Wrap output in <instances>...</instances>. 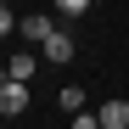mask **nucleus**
Returning a JSON list of instances; mask_svg holds the SVG:
<instances>
[{
    "mask_svg": "<svg viewBox=\"0 0 129 129\" xmlns=\"http://www.w3.org/2000/svg\"><path fill=\"white\" fill-rule=\"evenodd\" d=\"M0 73H6V62H0Z\"/></svg>",
    "mask_w": 129,
    "mask_h": 129,
    "instance_id": "9d476101",
    "label": "nucleus"
},
{
    "mask_svg": "<svg viewBox=\"0 0 129 129\" xmlns=\"http://www.w3.org/2000/svg\"><path fill=\"white\" fill-rule=\"evenodd\" d=\"M45 62H73V34H68V28H56V34L45 39Z\"/></svg>",
    "mask_w": 129,
    "mask_h": 129,
    "instance_id": "7ed1b4c3",
    "label": "nucleus"
},
{
    "mask_svg": "<svg viewBox=\"0 0 129 129\" xmlns=\"http://www.w3.org/2000/svg\"><path fill=\"white\" fill-rule=\"evenodd\" d=\"M90 6H95V0H56V11H62V17H84Z\"/></svg>",
    "mask_w": 129,
    "mask_h": 129,
    "instance_id": "423d86ee",
    "label": "nucleus"
},
{
    "mask_svg": "<svg viewBox=\"0 0 129 129\" xmlns=\"http://www.w3.org/2000/svg\"><path fill=\"white\" fill-rule=\"evenodd\" d=\"M95 118H101V129H129V101H107Z\"/></svg>",
    "mask_w": 129,
    "mask_h": 129,
    "instance_id": "20e7f679",
    "label": "nucleus"
},
{
    "mask_svg": "<svg viewBox=\"0 0 129 129\" xmlns=\"http://www.w3.org/2000/svg\"><path fill=\"white\" fill-rule=\"evenodd\" d=\"M23 107H28V79H0V112L17 118Z\"/></svg>",
    "mask_w": 129,
    "mask_h": 129,
    "instance_id": "f257e3e1",
    "label": "nucleus"
},
{
    "mask_svg": "<svg viewBox=\"0 0 129 129\" xmlns=\"http://www.w3.org/2000/svg\"><path fill=\"white\" fill-rule=\"evenodd\" d=\"M6 79H34V56H6Z\"/></svg>",
    "mask_w": 129,
    "mask_h": 129,
    "instance_id": "39448f33",
    "label": "nucleus"
},
{
    "mask_svg": "<svg viewBox=\"0 0 129 129\" xmlns=\"http://www.w3.org/2000/svg\"><path fill=\"white\" fill-rule=\"evenodd\" d=\"M17 34H23L28 45H45V39L56 34V17H45V11H34V17H23V23H17Z\"/></svg>",
    "mask_w": 129,
    "mask_h": 129,
    "instance_id": "f03ea898",
    "label": "nucleus"
},
{
    "mask_svg": "<svg viewBox=\"0 0 129 129\" xmlns=\"http://www.w3.org/2000/svg\"><path fill=\"white\" fill-rule=\"evenodd\" d=\"M56 101H62V107H68V112H79V107H84V90H79V84H68V90H62Z\"/></svg>",
    "mask_w": 129,
    "mask_h": 129,
    "instance_id": "0eeeda50",
    "label": "nucleus"
},
{
    "mask_svg": "<svg viewBox=\"0 0 129 129\" xmlns=\"http://www.w3.org/2000/svg\"><path fill=\"white\" fill-rule=\"evenodd\" d=\"M17 28V17H11V6H0V34H11Z\"/></svg>",
    "mask_w": 129,
    "mask_h": 129,
    "instance_id": "1a4fd4ad",
    "label": "nucleus"
},
{
    "mask_svg": "<svg viewBox=\"0 0 129 129\" xmlns=\"http://www.w3.org/2000/svg\"><path fill=\"white\" fill-rule=\"evenodd\" d=\"M0 6H6V0H0Z\"/></svg>",
    "mask_w": 129,
    "mask_h": 129,
    "instance_id": "9b49d317",
    "label": "nucleus"
},
{
    "mask_svg": "<svg viewBox=\"0 0 129 129\" xmlns=\"http://www.w3.org/2000/svg\"><path fill=\"white\" fill-rule=\"evenodd\" d=\"M73 129H101V118H95V112H84V107H79V112H73Z\"/></svg>",
    "mask_w": 129,
    "mask_h": 129,
    "instance_id": "6e6552de",
    "label": "nucleus"
}]
</instances>
